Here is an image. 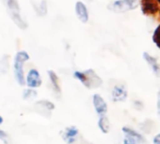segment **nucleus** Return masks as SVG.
<instances>
[{"label":"nucleus","mask_w":160,"mask_h":144,"mask_svg":"<svg viewBox=\"0 0 160 144\" xmlns=\"http://www.w3.org/2000/svg\"><path fill=\"white\" fill-rule=\"evenodd\" d=\"M73 77L88 89H96L101 87L103 84L102 78L92 69H89L85 72L75 71L73 73Z\"/></svg>","instance_id":"f257e3e1"},{"label":"nucleus","mask_w":160,"mask_h":144,"mask_svg":"<svg viewBox=\"0 0 160 144\" xmlns=\"http://www.w3.org/2000/svg\"><path fill=\"white\" fill-rule=\"evenodd\" d=\"M138 6V0H117L108 6V10L116 13H123L137 9Z\"/></svg>","instance_id":"f03ea898"},{"label":"nucleus","mask_w":160,"mask_h":144,"mask_svg":"<svg viewBox=\"0 0 160 144\" xmlns=\"http://www.w3.org/2000/svg\"><path fill=\"white\" fill-rule=\"evenodd\" d=\"M29 59V56L25 51H20L16 54L15 59H14V72H15V77L17 81L21 84H25L24 79V70H23V64L27 60Z\"/></svg>","instance_id":"7ed1b4c3"},{"label":"nucleus","mask_w":160,"mask_h":144,"mask_svg":"<svg viewBox=\"0 0 160 144\" xmlns=\"http://www.w3.org/2000/svg\"><path fill=\"white\" fill-rule=\"evenodd\" d=\"M141 11L145 15H155L160 12L159 3L155 0H141Z\"/></svg>","instance_id":"20e7f679"},{"label":"nucleus","mask_w":160,"mask_h":144,"mask_svg":"<svg viewBox=\"0 0 160 144\" xmlns=\"http://www.w3.org/2000/svg\"><path fill=\"white\" fill-rule=\"evenodd\" d=\"M110 96H111L112 102H115V103L123 102L127 99L128 92H127L126 88L123 85H116L113 87Z\"/></svg>","instance_id":"39448f33"},{"label":"nucleus","mask_w":160,"mask_h":144,"mask_svg":"<svg viewBox=\"0 0 160 144\" xmlns=\"http://www.w3.org/2000/svg\"><path fill=\"white\" fill-rule=\"evenodd\" d=\"M92 104H93V107L96 111V113L99 116H105L108 112V104L106 103V101L104 100V98L98 94L95 93L92 96Z\"/></svg>","instance_id":"423d86ee"},{"label":"nucleus","mask_w":160,"mask_h":144,"mask_svg":"<svg viewBox=\"0 0 160 144\" xmlns=\"http://www.w3.org/2000/svg\"><path fill=\"white\" fill-rule=\"evenodd\" d=\"M27 84L30 88H37L41 86L42 84V79L40 77L39 72L35 69H31L27 77Z\"/></svg>","instance_id":"0eeeda50"},{"label":"nucleus","mask_w":160,"mask_h":144,"mask_svg":"<svg viewBox=\"0 0 160 144\" xmlns=\"http://www.w3.org/2000/svg\"><path fill=\"white\" fill-rule=\"evenodd\" d=\"M75 13L76 16L78 17V19L81 21L82 23H87L89 21V12L88 9L86 7V5L81 2V1H78L75 3Z\"/></svg>","instance_id":"6e6552de"},{"label":"nucleus","mask_w":160,"mask_h":144,"mask_svg":"<svg viewBox=\"0 0 160 144\" xmlns=\"http://www.w3.org/2000/svg\"><path fill=\"white\" fill-rule=\"evenodd\" d=\"M143 58L148 63V65L150 66V68L152 69V71L154 73V75L156 77H160V65L157 62V59L154 57L151 56L147 52H144L143 53Z\"/></svg>","instance_id":"1a4fd4ad"},{"label":"nucleus","mask_w":160,"mask_h":144,"mask_svg":"<svg viewBox=\"0 0 160 144\" xmlns=\"http://www.w3.org/2000/svg\"><path fill=\"white\" fill-rule=\"evenodd\" d=\"M77 136H78V129L75 126H70L65 129L63 133V139L67 144H72L74 143Z\"/></svg>","instance_id":"9d476101"},{"label":"nucleus","mask_w":160,"mask_h":144,"mask_svg":"<svg viewBox=\"0 0 160 144\" xmlns=\"http://www.w3.org/2000/svg\"><path fill=\"white\" fill-rule=\"evenodd\" d=\"M122 130L124 136H128V137L134 138V139L137 141L138 144H143V143L145 142L144 137H143L140 133L137 132L135 129L130 128V127H128V126H124V127H122Z\"/></svg>","instance_id":"9b49d317"},{"label":"nucleus","mask_w":160,"mask_h":144,"mask_svg":"<svg viewBox=\"0 0 160 144\" xmlns=\"http://www.w3.org/2000/svg\"><path fill=\"white\" fill-rule=\"evenodd\" d=\"M3 3H4L10 16H12L13 14L21 13L20 6H19V3L17 0H3Z\"/></svg>","instance_id":"f8f14e48"},{"label":"nucleus","mask_w":160,"mask_h":144,"mask_svg":"<svg viewBox=\"0 0 160 144\" xmlns=\"http://www.w3.org/2000/svg\"><path fill=\"white\" fill-rule=\"evenodd\" d=\"M98 128L101 130L102 133L108 134L110 130V122L108 117L105 116H100L98 120Z\"/></svg>","instance_id":"ddd939ff"},{"label":"nucleus","mask_w":160,"mask_h":144,"mask_svg":"<svg viewBox=\"0 0 160 144\" xmlns=\"http://www.w3.org/2000/svg\"><path fill=\"white\" fill-rule=\"evenodd\" d=\"M48 76H49L51 84L54 88V91L57 93H60L61 90H60V86H59V82H58V77L56 75V73L54 71H48Z\"/></svg>","instance_id":"4468645a"},{"label":"nucleus","mask_w":160,"mask_h":144,"mask_svg":"<svg viewBox=\"0 0 160 144\" xmlns=\"http://www.w3.org/2000/svg\"><path fill=\"white\" fill-rule=\"evenodd\" d=\"M34 9L39 16H44L47 13V3L45 0H42L39 5L34 4Z\"/></svg>","instance_id":"2eb2a0df"},{"label":"nucleus","mask_w":160,"mask_h":144,"mask_svg":"<svg viewBox=\"0 0 160 144\" xmlns=\"http://www.w3.org/2000/svg\"><path fill=\"white\" fill-rule=\"evenodd\" d=\"M152 41L155 43V45L160 48V25L155 28L153 35H152Z\"/></svg>","instance_id":"dca6fc26"},{"label":"nucleus","mask_w":160,"mask_h":144,"mask_svg":"<svg viewBox=\"0 0 160 144\" xmlns=\"http://www.w3.org/2000/svg\"><path fill=\"white\" fill-rule=\"evenodd\" d=\"M38 104H39L40 106H42L44 109L48 110V111H51V110H53V109L55 108L54 104L51 103V102H49V101H41V102H39Z\"/></svg>","instance_id":"f3484780"},{"label":"nucleus","mask_w":160,"mask_h":144,"mask_svg":"<svg viewBox=\"0 0 160 144\" xmlns=\"http://www.w3.org/2000/svg\"><path fill=\"white\" fill-rule=\"evenodd\" d=\"M122 144H138V143L134 138H132L128 136H125V137L123 138Z\"/></svg>","instance_id":"a211bd4d"},{"label":"nucleus","mask_w":160,"mask_h":144,"mask_svg":"<svg viewBox=\"0 0 160 144\" xmlns=\"http://www.w3.org/2000/svg\"><path fill=\"white\" fill-rule=\"evenodd\" d=\"M36 92L33 90H28L25 92V98H32L36 96Z\"/></svg>","instance_id":"6ab92c4d"},{"label":"nucleus","mask_w":160,"mask_h":144,"mask_svg":"<svg viewBox=\"0 0 160 144\" xmlns=\"http://www.w3.org/2000/svg\"><path fill=\"white\" fill-rule=\"evenodd\" d=\"M133 105H134V107L136 109H138V110H141L143 108V104L140 101H138V100H135L133 102Z\"/></svg>","instance_id":"aec40b11"},{"label":"nucleus","mask_w":160,"mask_h":144,"mask_svg":"<svg viewBox=\"0 0 160 144\" xmlns=\"http://www.w3.org/2000/svg\"><path fill=\"white\" fill-rule=\"evenodd\" d=\"M152 143L153 144H160V133L156 134L153 138H152Z\"/></svg>","instance_id":"412c9836"},{"label":"nucleus","mask_w":160,"mask_h":144,"mask_svg":"<svg viewBox=\"0 0 160 144\" xmlns=\"http://www.w3.org/2000/svg\"><path fill=\"white\" fill-rule=\"evenodd\" d=\"M0 138L5 140V141H7V135L3 131H1V130H0Z\"/></svg>","instance_id":"4be33fe9"},{"label":"nucleus","mask_w":160,"mask_h":144,"mask_svg":"<svg viewBox=\"0 0 160 144\" xmlns=\"http://www.w3.org/2000/svg\"><path fill=\"white\" fill-rule=\"evenodd\" d=\"M157 114L160 117V105L159 104H157Z\"/></svg>","instance_id":"5701e85b"},{"label":"nucleus","mask_w":160,"mask_h":144,"mask_svg":"<svg viewBox=\"0 0 160 144\" xmlns=\"http://www.w3.org/2000/svg\"><path fill=\"white\" fill-rule=\"evenodd\" d=\"M157 104L160 105V90H159V92H158V101H157Z\"/></svg>","instance_id":"b1692460"},{"label":"nucleus","mask_w":160,"mask_h":144,"mask_svg":"<svg viewBox=\"0 0 160 144\" xmlns=\"http://www.w3.org/2000/svg\"><path fill=\"white\" fill-rule=\"evenodd\" d=\"M2 121H3V120H2V117H1V116H0V123H1V122H2Z\"/></svg>","instance_id":"393cba45"},{"label":"nucleus","mask_w":160,"mask_h":144,"mask_svg":"<svg viewBox=\"0 0 160 144\" xmlns=\"http://www.w3.org/2000/svg\"><path fill=\"white\" fill-rule=\"evenodd\" d=\"M155 1H156V2H158V3L160 4V0H155Z\"/></svg>","instance_id":"a878e982"},{"label":"nucleus","mask_w":160,"mask_h":144,"mask_svg":"<svg viewBox=\"0 0 160 144\" xmlns=\"http://www.w3.org/2000/svg\"><path fill=\"white\" fill-rule=\"evenodd\" d=\"M159 14H160V12H159Z\"/></svg>","instance_id":"bb28decb"}]
</instances>
